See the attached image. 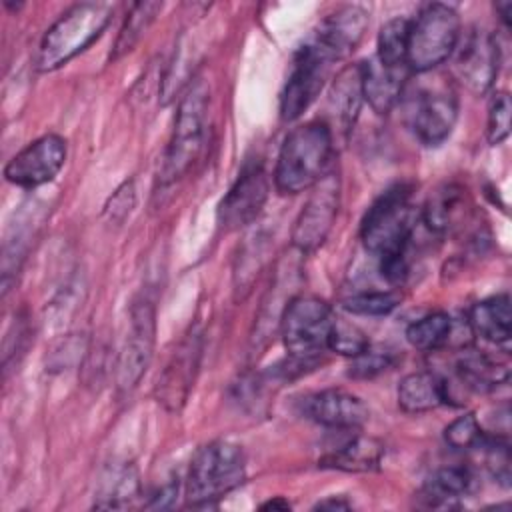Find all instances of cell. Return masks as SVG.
Listing matches in <instances>:
<instances>
[{
  "instance_id": "obj_1",
  "label": "cell",
  "mask_w": 512,
  "mask_h": 512,
  "mask_svg": "<svg viewBox=\"0 0 512 512\" xmlns=\"http://www.w3.org/2000/svg\"><path fill=\"white\" fill-rule=\"evenodd\" d=\"M334 150L332 128L324 120H310L292 128L278 152L274 184L280 194L310 190L330 172Z\"/></svg>"
},
{
  "instance_id": "obj_2",
  "label": "cell",
  "mask_w": 512,
  "mask_h": 512,
  "mask_svg": "<svg viewBox=\"0 0 512 512\" xmlns=\"http://www.w3.org/2000/svg\"><path fill=\"white\" fill-rule=\"evenodd\" d=\"M114 6L108 2H80L68 8L44 34L36 66L52 72L84 52L108 26Z\"/></svg>"
},
{
  "instance_id": "obj_3",
  "label": "cell",
  "mask_w": 512,
  "mask_h": 512,
  "mask_svg": "<svg viewBox=\"0 0 512 512\" xmlns=\"http://www.w3.org/2000/svg\"><path fill=\"white\" fill-rule=\"evenodd\" d=\"M416 218L410 188L404 184L388 188L362 218L360 238L364 248L378 258L406 254Z\"/></svg>"
},
{
  "instance_id": "obj_4",
  "label": "cell",
  "mask_w": 512,
  "mask_h": 512,
  "mask_svg": "<svg viewBox=\"0 0 512 512\" xmlns=\"http://www.w3.org/2000/svg\"><path fill=\"white\" fill-rule=\"evenodd\" d=\"M246 480V456L242 446L214 440L198 448L186 476V500L190 506H210L236 490Z\"/></svg>"
},
{
  "instance_id": "obj_5",
  "label": "cell",
  "mask_w": 512,
  "mask_h": 512,
  "mask_svg": "<svg viewBox=\"0 0 512 512\" xmlns=\"http://www.w3.org/2000/svg\"><path fill=\"white\" fill-rule=\"evenodd\" d=\"M334 320L336 316L324 300L316 296L292 298L280 318L288 356L306 368L316 366L324 350H328Z\"/></svg>"
},
{
  "instance_id": "obj_6",
  "label": "cell",
  "mask_w": 512,
  "mask_h": 512,
  "mask_svg": "<svg viewBox=\"0 0 512 512\" xmlns=\"http://www.w3.org/2000/svg\"><path fill=\"white\" fill-rule=\"evenodd\" d=\"M208 108V88L204 82H194L180 98L174 118V130L164 154V162L158 174L160 186H170L180 180L196 162L204 144Z\"/></svg>"
},
{
  "instance_id": "obj_7",
  "label": "cell",
  "mask_w": 512,
  "mask_h": 512,
  "mask_svg": "<svg viewBox=\"0 0 512 512\" xmlns=\"http://www.w3.org/2000/svg\"><path fill=\"white\" fill-rule=\"evenodd\" d=\"M460 42V18L448 4H428L410 20L406 66L424 74L448 60Z\"/></svg>"
},
{
  "instance_id": "obj_8",
  "label": "cell",
  "mask_w": 512,
  "mask_h": 512,
  "mask_svg": "<svg viewBox=\"0 0 512 512\" xmlns=\"http://www.w3.org/2000/svg\"><path fill=\"white\" fill-rule=\"evenodd\" d=\"M458 118V98L448 84L418 86L406 100V120L424 146H438L450 134Z\"/></svg>"
},
{
  "instance_id": "obj_9",
  "label": "cell",
  "mask_w": 512,
  "mask_h": 512,
  "mask_svg": "<svg viewBox=\"0 0 512 512\" xmlns=\"http://www.w3.org/2000/svg\"><path fill=\"white\" fill-rule=\"evenodd\" d=\"M156 338V310L150 298L136 300L130 310V330L116 362V386L122 394H130L144 376Z\"/></svg>"
},
{
  "instance_id": "obj_10",
  "label": "cell",
  "mask_w": 512,
  "mask_h": 512,
  "mask_svg": "<svg viewBox=\"0 0 512 512\" xmlns=\"http://www.w3.org/2000/svg\"><path fill=\"white\" fill-rule=\"evenodd\" d=\"M332 62L334 60L314 42L302 46L296 52L288 80L280 94L282 120H296L316 100L328 78Z\"/></svg>"
},
{
  "instance_id": "obj_11",
  "label": "cell",
  "mask_w": 512,
  "mask_h": 512,
  "mask_svg": "<svg viewBox=\"0 0 512 512\" xmlns=\"http://www.w3.org/2000/svg\"><path fill=\"white\" fill-rule=\"evenodd\" d=\"M310 190L312 192L292 228V244L302 254L314 252L328 238L340 206V178L330 170Z\"/></svg>"
},
{
  "instance_id": "obj_12",
  "label": "cell",
  "mask_w": 512,
  "mask_h": 512,
  "mask_svg": "<svg viewBox=\"0 0 512 512\" xmlns=\"http://www.w3.org/2000/svg\"><path fill=\"white\" fill-rule=\"evenodd\" d=\"M270 192V182L260 162L248 164L218 206V224L226 230H240L252 224L262 212Z\"/></svg>"
},
{
  "instance_id": "obj_13",
  "label": "cell",
  "mask_w": 512,
  "mask_h": 512,
  "mask_svg": "<svg viewBox=\"0 0 512 512\" xmlns=\"http://www.w3.org/2000/svg\"><path fill=\"white\" fill-rule=\"evenodd\" d=\"M66 162V140L58 134H44L22 148L4 168L8 182L20 188H36L56 178Z\"/></svg>"
},
{
  "instance_id": "obj_14",
  "label": "cell",
  "mask_w": 512,
  "mask_h": 512,
  "mask_svg": "<svg viewBox=\"0 0 512 512\" xmlns=\"http://www.w3.org/2000/svg\"><path fill=\"white\" fill-rule=\"evenodd\" d=\"M202 358V334L192 330L176 346L156 384V400L170 412H180L194 386Z\"/></svg>"
},
{
  "instance_id": "obj_15",
  "label": "cell",
  "mask_w": 512,
  "mask_h": 512,
  "mask_svg": "<svg viewBox=\"0 0 512 512\" xmlns=\"http://www.w3.org/2000/svg\"><path fill=\"white\" fill-rule=\"evenodd\" d=\"M458 52L454 58V72L458 80L474 94H484L492 88L498 66H500V48L498 40L486 32L474 28L464 42H458Z\"/></svg>"
},
{
  "instance_id": "obj_16",
  "label": "cell",
  "mask_w": 512,
  "mask_h": 512,
  "mask_svg": "<svg viewBox=\"0 0 512 512\" xmlns=\"http://www.w3.org/2000/svg\"><path fill=\"white\" fill-rule=\"evenodd\" d=\"M302 414L324 428L358 430L368 420L370 410L356 394L342 388H326L302 400Z\"/></svg>"
},
{
  "instance_id": "obj_17",
  "label": "cell",
  "mask_w": 512,
  "mask_h": 512,
  "mask_svg": "<svg viewBox=\"0 0 512 512\" xmlns=\"http://www.w3.org/2000/svg\"><path fill=\"white\" fill-rule=\"evenodd\" d=\"M368 24V12L362 6L348 4L334 10L320 22L316 38L312 42L332 60H340L356 50Z\"/></svg>"
},
{
  "instance_id": "obj_18",
  "label": "cell",
  "mask_w": 512,
  "mask_h": 512,
  "mask_svg": "<svg viewBox=\"0 0 512 512\" xmlns=\"http://www.w3.org/2000/svg\"><path fill=\"white\" fill-rule=\"evenodd\" d=\"M406 74L408 68L386 66L376 56L360 62L362 98L376 114H388L404 94Z\"/></svg>"
},
{
  "instance_id": "obj_19",
  "label": "cell",
  "mask_w": 512,
  "mask_h": 512,
  "mask_svg": "<svg viewBox=\"0 0 512 512\" xmlns=\"http://www.w3.org/2000/svg\"><path fill=\"white\" fill-rule=\"evenodd\" d=\"M398 406L408 414L436 410L448 402L446 382L428 370L406 374L398 384Z\"/></svg>"
},
{
  "instance_id": "obj_20",
  "label": "cell",
  "mask_w": 512,
  "mask_h": 512,
  "mask_svg": "<svg viewBox=\"0 0 512 512\" xmlns=\"http://www.w3.org/2000/svg\"><path fill=\"white\" fill-rule=\"evenodd\" d=\"M384 456V444L372 436L356 434L342 442L336 450H330L320 458L322 468H334L342 472H372L380 466Z\"/></svg>"
},
{
  "instance_id": "obj_21",
  "label": "cell",
  "mask_w": 512,
  "mask_h": 512,
  "mask_svg": "<svg viewBox=\"0 0 512 512\" xmlns=\"http://www.w3.org/2000/svg\"><path fill=\"white\" fill-rule=\"evenodd\" d=\"M468 326L476 336L492 344H508L512 326L508 294H496L476 302L468 312Z\"/></svg>"
},
{
  "instance_id": "obj_22",
  "label": "cell",
  "mask_w": 512,
  "mask_h": 512,
  "mask_svg": "<svg viewBox=\"0 0 512 512\" xmlns=\"http://www.w3.org/2000/svg\"><path fill=\"white\" fill-rule=\"evenodd\" d=\"M466 206V190L456 184H444L432 192L422 206V220L432 232L446 234L458 228L462 218H466Z\"/></svg>"
},
{
  "instance_id": "obj_23",
  "label": "cell",
  "mask_w": 512,
  "mask_h": 512,
  "mask_svg": "<svg viewBox=\"0 0 512 512\" xmlns=\"http://www.w3.org/2000/svg\"><path fill=\"white\" fill-rule=\"evenodd\" d=\"M456 372L460 380L472 390H490L498 384H504L510 376V368L506 360L492 358L484 350L466 348L456 360Z\"/></svg>"
},
{
  "instance_id": "obj_24",
  "label": "cell",
  "mask_w": 512,
  "mask_h": 512,
  "mask_svg": "<svg viewBox=\"0 0 512 512\" xmlns=\"http://www.w3.org/2000/svg\"><path fill=\"white\" fill-rule=\"evenodd\" d=\"M474 476L464 466H442L422 486V498L430 506H450L472 490Z\"/></svg>"
},
{
  "instance_id": "obj_25",
  "label": "cell",
  "mask_w": 512,
  "mask_h": 512,
  "mask_svg": "<svg viewBox=\"0 0 512 512\" xmlns=\"http://www.w3.org/2000/svg\"><path fill=\"white\" fill-rule=\"evenodd\" d=\"M140 496V476L134 464L110 468L98 486L96 508H128Z\"/></svg>"
},
{
  "instance_id": "obj_26",
  "label": "cell",
  "mask_w": 512,
  "mask_h": 512,
  "mask_svg": "<svg viewBox=\"0 0 512 512\" xmlns=\"http://www.w3.org/2000/svg\"><path fill=\"white\" fill-rule=\"evenodd\" d=\"M362 78H360V64L348 66L340 72L332 86V102L334 114L344 130H350L356 122L360 102H362Z\"/></svg>"
},
{
  "instance_id": "obj_27",
  "label": "cell",
  "mask_w": 512,
  "mask_h": 512,
  "mask_svg": "<svg viewBox=\"0 0 512 512\" xmlns=\"http://www.w3.org/2000/svg\"><path fill=\"white\" fill-rule=\"evenodd\" d=\"M162 6H164L162 2H138V4L132 6L130 14L126 16L124 26L120 28V34H118V40L114 44V50L110 54L112 62L134 50V46L140 42V38L146 34L150 24L160 14Z\"/></svg>"
},
{
  "instance_id": "obj_28",
  "label": "cell",
  "mask_w": 512,
  "mask_h": 512,
  "mask_svg": "<svg viewBox=\"0 0 512 512\" xmlns=\"http://www.w3.org/2000/svg\"><path fill=\"white\" fill-rule=\"evenodd\" d=\"M450 334L452 318L446 312H430L406 328V340L422 352H434L446 346Z\"/></svg>"
},
{
  "instance_id": "obj_29",
  "label": "cell",
  "mask_w": 512,
  "mask_h": 512,
  "mask_svg": "<svg viewBox=\"0 0 512 512\" xmlns=\"http://www.w3.org/2000/svg\"><path fill=\"white\" fill-rule=\"evenodd\" d=\"M408 30H410V20L406 18H392L380 28L376 58L382 64L394 66V68H408L406 66Z\"/></svg>"
},
{
  "instance_id": "obj_30",
  "label": "cell",
  "mask_w": 512,
  "mask_h": 512,
  "mask_svg": "<svg viewBox=\"0 0 512 512\" xmlns=\"http://www.w3.org/2000/svg\"><path fill=\"white\" fill-rule=\"evenodd\" d=\"M400 304V296L392 290H374L354 294L342 300V308L358 316H386Z\"/></svg>"
},
{
  "instance_id": "obj_31",
  "label": "cell",
  "mask_w": 512,
  "mask_h": 512,
  "mask_svg": "<svg viewBox=\"0 0 512 512\" xmlns=\"http://www.w3.org/2000/svg\"><path fill=\"white\" fill-rule=\"evenodd\" d=\"M366 348H370V340L364 330H360L356 324L346 322L342 318L334 320L330 340H328V350L348 356V358H354L360 352H364Z\"/></svg>"
},
{
  "instance_id": "obj_32",
  "label": "cell",
  "mask_w": 512,
  "mask_h": 512,
  "mask_svg": "<svg viewBox=\"0 0 512 512\" xmlns=\"http://www.w3.org/2000/svg\"><path fill=\"white\" fill-rule=\"evenodd\" d=\"M444 440L454 450H472L478 448L484 440V430L478 418L468 412L464 416H458L444 428Z\"/></svg>"
},
{
  "instance_id": "obj_33",
  "label": "cell",
  "mask_w": 512,
  "mask_h": 512,
  "mask_svg": "<svg viewBox=\"0 0 512 512\" xmlns=\"http://www.w3.org/2000/svg\"><path fill=\"white\" fill-rule=\"evenodd\" d=\"M510 96L500 90L494 92L488 104V124H486V140L496 146L502 144L510 134Z\"/></svg>"
},
{
  "instance_id": "obj_34",
  "label": "cell",
  "mask_w": 512,
  "mask_h": 512,
  "mask_svg": "<svg viewBox=\"0 0 512 512\" xmlns=\"http://www.w3.org/2000/svg\"><path fill=\"white\" fill-rule=\"evenodd\" d=\"M392 364H394L392 352L366 348V350L360 352L358 356L350 358V364H348L346 374H348L350 378H354V380H368V378H374V376L386 372Z\"/></svg>"
},
{
  "instance_id": "obj_35",
  "label": "cell",
  "mask_w": 512,
  "mask_h": 512,
  "mask_svg": "<svg viewBox=\"0 0 512 512\" xmlns=\"http://www.w3.org/2000/svg\"><path fill=\"white\" fill-rule=\"evenodd\" d=\"M136 202V192H134V182H124L110 198V202L106 204V214L110 216L112 222H122L134 208Z\"/></svg>"
},
{
  "instance_id": "obj_36",
  "label": "cell",
  "mask_w": 512,
  "mask_h": 512,
  "mask_svg": "<svg viewBox=\"0 0 512 512\" xmlns=\"http://www.w3.org/2000/svg\"><path fill=\"white\" fill-rule=\"evenodd\" d=\"M176 492H178V482L170 480L154 496H150V504L148 506L150 508H168V506H172V500H174Z\"/></svg>"
},
{
  "instance_id": "obj_37",
  "label": "cell",
  "mask_w": 512,
  "mask_h": 512,
  "mask_svg": "<svg viewBox=\"0 0 512 512\" xmlns=\"http://www.w3.org/2000/svg\"><path fill=\"white\" fill-rule=\"evenodd\" d=\"M314 508H318V510H348L350 504L344 500V496H328L326 500H320Z\"/></svg>"
},
{
  "instance_id": "obj_38",
  "label": "cell",
  "mask_w": 512,
  "mask_h": 512,
  "mask_svg": "<svg viewBox=\"0 0 512 512\" xmlns=\"http://www.w3.org/2000/svg\"><path fill=\"white\" fill-rule=\"evenodd\" d=\"M496 10L500 14V20L504 22V26H510V12H512V2H500L496 4Z\"/></svg>"
},
{
  "instance_id": "obj_39",
  "label": "cell",
  "mask_w": 512,
  "mask_h": 512,
  "mask_svg": "<svg viewBox=\"0 0 512 512\" xmlns=\"http://www.w3.org/2000/svg\"><path fill=\"white\" fill-rule=\"evenodd\" d=\"M260 508H272V510H288V508H290V502L278 496V498H272V500L264 502Z\"/></svg>"
}]
</instances>
